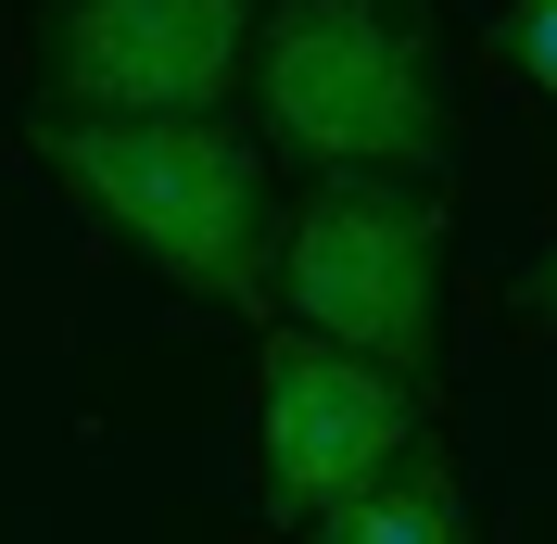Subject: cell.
<instances>
[{
    "label": "cell",
    "mask_w": 557,
    "mask_h": 544,
    "mask_svg": "<svg viewBox=\"0 0 557 544\" xmlns=\"http://www.w3.org/2000/svg\"><path fill=\"white\" fill-rule=\"evenodd\" d=\"M38 165L76 203L127 228L177 292L203 305H278V228H267V177L253 139H228L215 114H165V127H114V114H38Z\"/></svg>",
    "instance_id": "6da1fadb"
},
{
    "label": "cell",
    "mask_w": 557,
    "mask_h": 544,
    "mask_svg": "<svg viewBox=\"0 0 557 544\" xmlns=\"http://www.w3.org/2000/svg\"><path fill=\"white\" fill-rule=\"evenodd\" d=\"M253 89H267V139L317 177H418L444 152L431 38L393 0H278Z\"/></svg>",
    "instance_id": "7a4b0ae2"
},
{
    "label": "cell",
    "mask_w": 557,
    "mask_h": 544,
    "mask_svg": "<svg viewBox=\"0 0 557 544\" xmlns=\"http://www.w3.org/2000/svg\"><path fill=\"white\" fill-rule=\"evenodd\" d=\"M431 267H444V203L418 177H330L278 228V305L393 380L431 368Z\"/></svg>",
    "instance_id": "3957f363"
},
{
    "label": "cell",
    "mask_w": 557,
    "mask_h": 544,
    "mask_svg": "<svg viewBox=\"0 0 557 544\" xmlns=\"http://www.w3.org/2000/svg\"><path fill=\"white\" fill-rule=\"evenodd\" d=\"M253 456H267V507L292 532H317L330 507H355L381 469L418 456V393L343 342H267V393H253Z\"/></svg>",
    "instance_id": "277c9868"
},
{
    "label": "cell",
    "mask_w": 557,
    "mask_h": 544,
    "mask_svg": "<svg viewBox=\"0 0 557 544\" xmlns=\"http://www.w3.org/2000/svg\"><path fill=\"white\" fill-rule=\"evenodd\" d=\"M253 0H64L38 64L51 102L38 114H114V127H165V114H215V89L242 76Z\"/></svg>",
    "instance_id": "5b68a950"
},
{
    "label": "cell",
    "mask_w": 557,
    "mask_h": 544,
    "mask_svg": "<svg viewBox=\"0 0 557 544\" xmlns=\"http://www.w3.org/2000/svg\"><path fill=\"white\" fill-rule=\"evenodd\" d=\"M317 544H469V494H456V456L418 443L406 469H381L355 507L317 519Z\"/></svg>",
    "instance_id": "8992f818"
},
{
    "label": "cell",
    "mask_w": 557,
    "mask_h": 544,
    "mask_svg": "<svg viewBox=\"0 0 557 544\" xmlns=\"http://www.w3.org/2000/svg\"><path fill=\"white\" fill-rule=\"evenodd\" d=\"M494 51L532 76V89H557V0H507V26H494Z\"/></svg>",
    "instance_id": "52a82bcc"
},
{
    "label": "cell",
    "mask_w": 557,
    "mask_h": 544,
    "mask_svg": "<svg viewBox=\"0 0 557 544\" xmlns=\"http://www.w3.org/2000/svg\"><path fill=\"white\" fill-rule=\"evenodd\" d=\"M520 305H532V317H557V240H545V254H532V279H520Z\"/></svg>",
    "instance_id": "ba28073f"
}]
</instances>
